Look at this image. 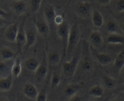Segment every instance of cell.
Returning <instances> with one entry per match:
<instances>
[{
    "instance_id": "1",
    "label": "cell",
    "mask_w": 124,
    "mask_h": 101,
    "mask_svg": "<svg viewBox=\"0 0 124 101\" xmlns=\"http://www.w3.org/2000/svg\"><path fill=\"white\" fill-rule=\"evenodd\" d=\"M81 32L80 27L78 23L75 22L70 27L66 51V54L68 56H69L73 52L75 47L81 40Z\"/></svg>"
},
{
    "instance_id": "2",
    "label": "cell",
    "mask_w": 124,
    "mask_h": 101,
    "mask_svg": "<svg viewBox=\"0 0 124 101\" xmlns=\"http://www.w3.org/2000/svg\"><path fill=\"white\" fill-rule=\"evenodd\" d=\"M82 55L81 50L79 52H75L69 61L64 62L62 64V73L64 77L67 78H70L74 76L78 65L80 62Z\"/></svg>"
},
{
    "instance_id": "3",
    "label": "cell",
    "mask_w": 124,
    "mask_h": 101,
    "mask_svg": "<svg viewBox=\"0 0 124 101\" xmlns=\"http://www.w3.org/2000/svg\"><path fill=\"white\" fill-rule=\"evenodd\" d=\"M89 48L85 43L82 44V55L80 59L81 70L86 74L92 73L93 70V64L91 58Z\"/></svg>"
},
{
    "instance_id": "4",
    "label": "cell",
    "mask_w": 124,
    "mask_h": 101,
    "mask_svg": "<svg viewBox=\"0 0 124 101\" xmlns=\"http://www.w3.org/2000/svg\"><path fill=\"white\" fill-rule=\"evenodd\" d=\"M70 27V26L69 25V24L64 20V21L61 24L58 25V28H57V34L62 43L64 56L66 55L68 37H69V34Z\"/></svg>"
},
{
    "instance_id": "5",
    "label": "cell",
    "mask_w": 124,
    "mask_h": 101,
    "mask_svg": "<svg viewBox=\"0 0 124 101\" xmlns=\"http://www.w3.org/2000/svg\"><path fill=\"white\" fill-rule=\"evenodd\" d=\"M48 64L46 59V56L44 53V57L41 62H40L39 66L34 72V78L36 81L40 83L45 80L48 73Z\"/></svg>"
},
{
    "instance_id": "6",
    "label": "cell",
    "mask_w": 124,
    "mask_h": 101,
    "mask_svg": "<svg viewBox=\"0 0 124 101\" xmlns=\"http://www.w3.org/2000/svg\"><path fill=\"white\" fill-rule=\"evenodd\" d=\"M25 23L26 19H24L19 24L18 27V31L17 33V39H16V43L18 48V50L22 52V49L25 46L26 43V33H25Z\"/></svg>"
},
{
    "instance_id": "7",
    "label": "cell",
    "mask_w": 124,
    "mask_h": 101,
    "mask_svg": "<svg viewBox=\"0 0 124 101\" xmlns=\"http://www.w3.org/2000/svg\"><path fill=\"white\" fill-rule=\"evenodd\" d=\"M19 25L17 23H13L9 25L4 33L5 39L10 43H16Z\"/></svg>"
},
{
    "instance_id": "8",
    "label": "cell",
    "mask_w": 124,
    "mask_h": 101,
    "mask_svg": "<svg viewBox=\"0 0 124 101\" xmlns=\"http://www.w3.org/2000/svg\"><path fill=\"white\" fill-rule=\"evenodd\" d=\"M34 27L39 35L42 36H48L50 29L48 22L45 19H38L34 20Z\"/></svg>"
},
{
    "instance_id": "9",
    "label": "cell",
    "mask_w": 124,
    "mask_h": 101,
    "mask_svg": "<svg viewBox=\"0 0 124 101\" xmlns=\"http://www.w3.org/2000/svg\"><path fill=\"white\" fill-rule=\"evenodd\" d=\"M10 9L15 14L20 16L26 10L27 4L24 0H14L10 4Z\"/></svg>"
},
{
    "instance_id": "10",
    "label": "cell",
    "mask_w": 124,
    "mask_h": 101,
    "mask_svg": "<svg viewBox=\"0 0 124 101\" xmlns=\"http://www.w3.org/2000/svg\"><path fill=\"white\" fill-rule=\"evenodd\" d=\"M89 43L93 48L99 49L103 44V38L100 31L93 30L89 36Z\"/></svg>"
},
{
    "instance_id": "11",
    "label": "cell",
    "mask_w": 124,
    "mask_h": 101,
    "mask_svg": "<svg viewBox=\"0 0 124 101\" xmlns=\"http://www.w3.org/2000/svg\"><path fill=\"white\" fill-rule=\"evenodd\" d=\"M26 43L25 46L24 48L26 49H29L32 46H34L36 43L37 40V32L36 28H31L26 30Z\"/></svg>"
},
{
    "instance_id": "12",
    "label": "cell",
    "mask_w": 124,
    "mask_h": 101,
    "mask_svg": "<svg viewBox=\"0 0 124 101\" xmlns=\"http://www.w3.org/2000/svg\"><path fill=\"white\" fill-rule=\"evenodd\" d=\"M23 94L27 98L31 100H35L38 95L39 91L34 84L28 82L24 84L23 87Z\"/></svg>"
},
{
    "instance_id": "13",
    "label": "cell",
    "mask_w": 124,
    "mask_h": 101,
    "mask_svg": "<svg viewBox=\"0 0 124 101\" xmlns=\"http://www.w3.org/2000/svg\"><path fill=\"white\" fill-rule=\"evenodd\" d=\"M91 8V4L89 1H82L77 6V12L82 18H86L88 16Z\"/></svg>"
},
{
    "instance_id": "14",
    "label": "cell",
    "mask_w": 124,
    "mask_h": 101,
    "mask_svg": "<svg viewBox=\"0 0 124 101\" xmlns=\"http://www.w3.org/2000/svg\"><path fill=\"white\" fill-rule=\"evenodd\" d=\"M94 57L99 64L103 66L109 65L114 61L111 55L105 52H95L94 54Z\"/></svg>"
},
{
    "instance_id": "15",
    "label": "cell",
    "mask_w": 124,
    "mask_h": 101,
    "mask_svg": "<svg viewBox=\"0 0 124 101\" xmlns=\"http://www.w3.org/2000/svg\"><path fill=\"white\" fill-rule=\"evenodd\" d=\"M44 14L45 20L48 23L54 22V20L57 15L54 6L49 4L45 5L44 9Z\"/></svg>"
},
{
    "instance_id": "16",
    "label": "cell",
    "mask_w": 124,
    "mask_h": 101,
    "mask_svg": "<svg viewBox=\"0 0 124 101\" xmlns=\"http://www.w3.org/2000/svg\"><path fill=\"white\" fill-rule=\"evenodd\" d=\"M91 20L92 24L97 28H100L104 23V19L102 14L97 9H93L91 14Z\"/></svg>"
},
{
    "instance_id": "17",
    "label": "cell",
    "mask_w": 124,
    "mask_h": 101,
    "mask_svg": "<svg viewBox=\"0 0 124 101\" xmlns=\"http://www.w3.org/2000/svg\"><path fill=\"white\" fill-rule=\"evenodd\" d=\"M14 78L11 74L5 77L0 78V91L7 92L11 90Z\"/></svg>"
},
{
    "instance_id": "18",
    "label": "cell",
    "mask_w": 124,
    "mask_h": 101,
    "mask_svg": "<svg viewBox=\"0 0 124 101\" xmlns=\"http://www.w3.org/2000/svg\"><path fill=\"white\" fill-rule=\"evenodd\" d=\"M22 66L21 59L19 57H17L15 59L11 66L10 74L14 78H18L22 72Z\"/></svg>"
},
{
    "instance_id": "19",
    "label": "cell",
    "mask_w": 124,
    "mask_h": 101,
    "mask_svg": "<svg viewBox=\"0 0 124 101\" xmlns=\"http://www.w3.org/2000/svg\"><path fill=\"white\" fill-rule=\"evenodd\" d=\"M108 44H124V36L119 33H109L106 38Z\"/></svg>"
},
{
    "instance_id": "20",
    "label": "cell",
    "mask_w": 124,
    "mask_h": 101,
    "mask_svg": "<svg viewBox=\"0 0 124 101\" xmlns=\"http://www.w3.org/2000/svg\"><path fill=\"white\" fill-rule=\"evenodd\" d=\"M113 68L116 71L120 73L124 67V48L120 51L113 61Z\"/></svg>"
},
{
    "instance_id": "21",
    "label": "cell",
    "mask_w": 124,
    "mask_h": 101,
    "mask_svg": "<svg viewBox=\"0 0 124 101\" xmlns=\"http://www.w3.org/2000/svg\"><path fill=\"white\" fill-rule=\"evenodd\" d=\"M0 56L3 61H8L14 58L16 53L10 47L4 46L0 49Z\"/></svg>"
},
{
    "instance_id": "22",
    "label": "cell",
    "mask_w": 124,
    "mask_h": 101,
    "mask_svg": "<svg viewBox=\"0 0 124 101\" xmlns=\"http://www.w3.org/2000/svg\"><path fill=\"white\" fill-rule=\"evenodd\" d=\"M46 59L48 65L55 66L59 64L61 60V56L57 51H51L46 55Z\"/></svg>"
},
{
    "instance_id": "23",
    "label": "cell",
    "mask_w": 124,
    "mask_h": 101,
    "mask_svg": "<svg viewBox=\"0 0 124 101\" xmlns=\"http://www.w3.org/2000/svg\"><path fill=\"white\" fill-rule=\"evenodd\" d=\"M40 65V62L35 57H30L24 61V67L28 70L35 72Z\"/></svg>"
},
{
    "instance_id": "24",
    "label": "cell",
    "mask_w": 124,
    "mask_h": 101,
    "mask_svg": "<svg viewBox=\"0 0 124 101\" xmlns=\"http://www.w3.org/2000/svg\"><path fill=\"white\" fill-rule=\"evenodd\" d=\"M79 90V86L78 84L75 83H70L68 84L65 86L64 90V96L66 97H72V96H75V94H78V92Z\"/></svg>"
},
{
    "instance_id": "25",
    "label": "cell",
    "mask_w": 124,
    "mask_h": 101,
    "mask_svg": "<svg viewBox=\"0 0 124 101\" xmlns=\"http://www.w3.org/2000/svg\"><path fill=\"white\" fill-rule=\"evenodd\" d=\"M102 81L105 86L109 90L115 89L117 84V80L116 78L108 75L103 77Z\"/></svg>"
},
{
    "instance_id": "26",
    "label": "cell",
    "mask_w": 124,
    "mask_h": 101,
    "mask_svg": "<svg viewBox=\"0 0 124 101\" xmlns=\"http://www.w3.org/2000/svg\"><path fill=\"white\" fill-rule=\"evenodd\" d=\"M104 94V89L99 84H96L93 86L92 88H90L89 91V96L93 97L99 98L101 97Z\"/></svg>"
},
{
    "instance_id": "27",
    "label": "cell",
    "mask_w": 124,
    "mask_h": 101,
    "mask_svg": "<svg viewBox=\"0 0 124 101\" xmlns=\"http://www.w3.org/2000/svg\"><path fill=\"white\" fill-rule=\"evenodd\" d=\"M61 81V77L59 73L56 71H54L51 75V81H50V87L51 89L53 90L58 86L60 84Z\"/></svg>"
},
{
    "instance_id": "28",
    "label": "cell",
    "mask_w": 124,
    "mask_h": 101,
    "mask_svg": "<svg viewBox=\"0 0 124 101\" xmlns=\"http://www.w3.org/2000/svg\"><path fill=\"white\" fill-rule=\"evenodd\" d=\"M105 29H106V31L109 33H117L118 25L115 20H109L106 22V25H105Z\"/></svg>"
},
{
    "instance_id": "29",
    "label": "cell",
    "mask_w": 124,
    "mask_h": 101,
    "mask_svg": "<svg viewBox=\"0 0 124 101\" xmlns=\"http://www.w3.org/2000/svg\"><path fill=\"white\" fill-rule=\"evenodd\" d=\"M43 0H30V8L32 14H36L40 8Z\"/></svg>"
},
{
    "instance_id": "30",
    "label": "cell",
    "mask_w": 124,
    "mask_h": 101,
    "mask_svg": "<svg viewBox=\"0 0 124 101\" xmlns=\"http://www.w3.org/2000/svg\"><path fill=\"white\" fill-rule=\"evenodd\" d=\"M48 99L47 98V94L45 89H42L39 92L38 95L35 100L36 101H47Z\"/></svg>"
},
{
    "instance_id": "31",
    "label": "cell",
    "mask_w": 124,
    "mask_h": 101,
    "mask_svg": "<svg viewBox=\"0 0 124 101\" xmlns=\"http://www.w3.org/2000/svg\"><path fill=\"white\" fill-rule=\"evenodd\" d=\"M9 70V65L7 61H0V75L6 73Z\"/></svg>"
},
{
    "instance_id": "32",
    "label": "cell",
    "mask_w": 124,
    "mask_h": 101,
    "mask_svg": "<svg viewBox=\"0 0 124 101\" xmlns=\"http://www.w3.org/2000/svg\"><path fill=\"white\" fill-rule=\"evenodd\" d=\"M116 6L119 12H124V0H117Z\"/></svg>"
},
{
    "instance_id": "33",
    "label": "cell",
    "mask_w": 124,
    "mask_h": 101,
    "mask_svg": "<svg viewBox=\"0 0 124 101\" xmlns=\"http://www.w3.org/2000/svg\"><path fill=\"white\" fill-rule=\"evenodd\" d=\"M64 21V19L62 15L57 14L56 17H55L54 20V23L55 24H56L57 25H59L61 24Z\"/></svg>"
},
{
    "instance_id": "34",
    "label": "cell",
    "mask_w": 124,
    "mask_h": 101,
    "mask_svg": "<svg viewBox=\"0 0 124 101\" xmlns=\"http://www.w3.org/2000/svg\"><path fill=\"white\" fill-rule=\"evenodd\" d=\"M69 101H85V99L81 95L77 94L75 96L70 97Z\"/></svg>"
},
{
    "instance_id": "35",
    "label": "cell",
    "mask_w": 124,
    "mask_h": 101,
    "mask_svg": "<svg viewBox=\"0 0 124 101\" xmlns=\"http://www.w3.org/2000/svg\"><path fill=\"white\" fill-rule=\"evenodd\" d=\"M111 0H97V2L100 5L103 6H108L109 5L110 2Z\"/></svg>"
},
{
    "instance_id": "36",
    "label": "cell",
    "mask_w": 124,
    "mask_h": 101,
    "mask_svg": "<svg viewBox=\"0 0 124 101\" xmlns=\"http://www.w3.org/2000/svg\"><path fill=\"white\" fill-rule=\"evenodd\" d=\"M6 23V22L4 20V19L2 17H0V28L4 26Z\"/></svg>"
},
{
    "instance_id": "37",
    "label": "cell",
    "mask_w": 124,
    "mask_h": 101,
    "mask_svg": "<svg viewBox=\"0 0 124 101\" xmlns=\"http://www.w3.org/2000/svg\"><path fill=\"white\" fill-rule=\"evenodd\" d=\"M7 15V13H6V12L5 11V10H4L3 9H1L0 8V17H4L5 16H6Z\"/></svg>"
},
{
    "instance_id": "38",
    "label": "cell",
    "mask_w": 124,
    "mask_h": 101,
    "mask_svg": "<svg viewBox=\"0 0 124 101\" xmlns=\"http://www.w3.org/2000/svg\"><path fill=\"white\" fill-rule=\"evenodd\" d=\"M0 101H9V100L6 97H0Z\"/></svg>"
},
{
    "instance_id": "39",
    "label": "cell",
    "mask_w": 124,
    "mask_h": 101,
    "mask_svg": "<svg viewBox=\"0 0 124 101\" xmlns=\"http://www.w3.org/2000/svg\"><path fill=\"white\" fill-rule=\"evenodd\" d=\"M120 73L122 75V77L124 78V67H123V69H122V70H121V71H120Z\"/></svg>"
},
{
    "instance_id": "40",
    "label": "cell",
    "mask_w": 124,
    "mask_h": 101,
    "mask_svg": "<svg viewBox=\"0 0 124 101\" xmlns=\"http://www.w3.org/2000/svg\"><path fill=\"white\" fill-rule=\"evenodd\" d=\"M121 29H122V31L124 33V22L122 23V27H121Z\"/></svg>"
},
{
    "instance_id": "41",
    "label": "cell",
    "mask_w": 124,
    "mask_h": 101,
    "mask_svg": "<svg viewBox=\"0 0 124 101\" xmlns=\"http://www.w3.org/2000/svg\"><path fill=\"white\" fill-rule=\"evenodd\" d=\"M111 101H119V100L117 99H114L111 100Z\"/></svg>"
},
{
    "instance_id": "42",
    "label": "cell",
    "mask_w": 124,
    "mask_h": 101,
    "mask_svg": "<svg viewBox=\"0 0 124 101\" xmlns=\"http://www.w3.org/2000/svg\"><path fill=\"white\" fill-rule=\"evenodd\" d=\"M122 91L123 93L124 94V86L122 87Z\"/></svg>"
},
{
    "instance_id": "43",
    "label": "cell",
    "mask_w": 124,
    "mask_h": 101,
    "mask_svg": "<svg viewBox=\"0 0 124 101\" xmlns=\"http://www.w3.org/2000/svg\"><path fill=\"white\" fill-rule=\"evenodd\" d=\"M54 101V100H53V101Z\"/></svg>"
},
{
    "instance_id": "44",
    "label": "cell",
    "mask_w": 124,
    "mask_h": 101,
    "mask_svg": "<svg viewBox=\"0 0 124 101\" xmlns=\"http://www.w3.org/2000/svg\"><path fill=\"white\" fill-rule=\"evenodd\" d=\"M47 101H49V100H48H48H47Z\"/></svg>"
}]
</instances>
